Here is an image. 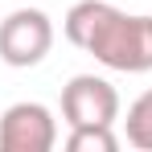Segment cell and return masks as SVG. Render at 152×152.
Returning a JSON list of instances; mask_svg holds the SVG:
<instances>
[{"instance_id":"cell-1","label":"cell","mask_w":152,"mask_h":152,"mask_svg":"<svg viewBox=\"0 0 152 152\" xmlns=\"http://www.w3.org/2000/svg\"><path fill=\"white\" fill-rule=\"evenodd\" d=\"M66 41L95 53L107 70H152V17H127L107 0H78L66 12Z\"/></svg>"},{"instance_id":"cell-2","label":"cell","mask_w":152,"mask_h":152,"mask_svg":"<svg viewBox=\"0 0 152 152\" xmlns=\"http://www.w3.org/2000/svg\"><path fill=\"white\" fill-rule=\"evenodd\" d=\"M53 45V21L41 8H17L0 21V58L17 70L37 66Z\"/></svg>"},{"instance_id":"cell-3","label":"cell","mask_w":152,"mask_h":152,"mask_svg":"<svg viewBox=\"0 0 152 152\" xmlns=\"http://www.w3.org/2000/svg\"><path fill=\"white\" fill-rule=\"evenodd\" d=\"M62 115L70 127L86 124H115L119 119V91L99 74H74L62 86Z\"/></svg>"},{"instance_id":"cell-4","label":"cell","mask_w":152,"mask_h":152,"mask_svg":"<svg viewBox=\"0 0 152 152\" xmlns=\"http://www.w3.org/2000/svg\"><path fill=\"white\" fill-rule=\"evenodd\" d=\"M58 144V124L41 103H12L0 115V148L4 152H50Z\"/></svg>"},{"instance_id":"cell-5","label":"cell","mask_w":152,"mask_h":152,"mask_svg":"<svg viewBox=\"0 0 152 152\" xmlns=\"http://www.w3.org/2000/svg\"><path fill=\"white\" fill-rule=\"evenodd\" d=\"M124 132H127V144H132V148L152 152V86H148L136 103H132V107H127Z\"/></svg>"},{"instance_id":"cell-6","label":"cell","mask_w":152,"mask_h":152,"mask_svg":"<svg viewBox=\"0 0 152 152\" xmlns=\"http://www.w3.org/2000/svg\"><path fill=\"white\" fill-rule=\"evenodd\" d=\"M66 148L70 152H115L119 148V136L107 124H86V127H70Z\"/></svg>"}]
</instances>
